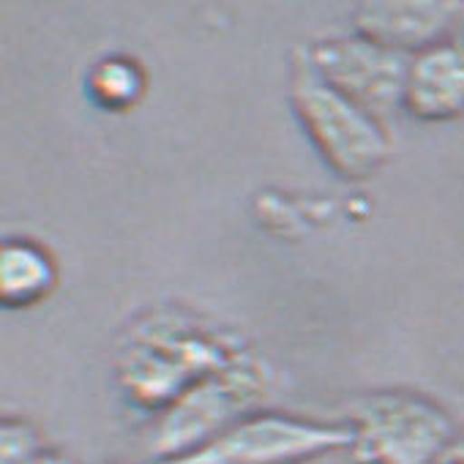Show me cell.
I'll list each match as a JSON object with an SVG mask.
<instances>
[{
	"label": "cell",
	"mask_w": 464,
	"mask_h": 464,
	"mask_svg": "<svg viewBox=\"0 0 464 464\" xmlns=\"http://www.w3.org/2000/svg\"><path fill=\"white\" fill-rule=\"evenodd\" d=\"M244 353V342L183 309H159L126 331L115 372L131 404L167 410L183 391Z\"/></svg>",
	"instance_id": "cell-1"
},
{
	"label": "cell",
	"mask_w": 464,
	"mask_h": 464,
	"mask_svg": "<svg viewBox=\"0 0 464 464\" xmlns=\"http://www.w3.org/2000/svg\"><path fill=\"white\" fill-rule=\"evenodd\" d=\"M404 110L426 123L464 115V36H445L410 55Z\"/></svg>",
	"instance_id": "cell-7"
},
{
	"label": "cell",
	"mask_w": 464,
	"mask_h": 464,
	"mask_svg": "<svg viewBox=\"0 0 464 464\" xmlns=\"http://www.w3.org/2000/svg\"><path fill=\"white\" fill-rule=\"evenodd\" d=\"M271 393L274 374L268 363L244 350L238 358L194 382L153 418L145 437L150 461L169 464L205 448L244 418L268 410Z\"/></svg>",
	"instance_id": "cell-2"
},
{
	"label": "cell",
	"mask_w": 464,
	"mask_h": 464,
	"mask_svg": "<svg viewBox=\"0 0 464 464\" xmlns=\"http://www.w3.org/2000/svg\"><path fill=\"white\" fill-rule=\"evenodd\" d=\"M437 464H464V429L456 431V437L450 440L445 453L437 459Z\"/></svg>",
	"instance_id": "cell-13"
},
{
	"label": "cell",
	"mask_w": 464,
	"mask_h": 464,
	"mask_svg": "<svg viewBox=\"0 0 464 464\" xmlns=\"http://www.w3.org/2000/svg\"><path fill=\"white\" fill-rule=\"evenodd\" d=\"M145 85L148 80L142 66L126 55H107L88 74L91 99L110 112H123L134 107L142 99Z\"/></svg>",
	"instance_id": "cell-10"
},
{
	"label": "cell",
	"mask_w": 464,
	"mask_h": 464,
	"mask_svg": "<svg viewBox=\"0 0 464 464\" xmlns=\"http://www.w3.org/2000/svg\"><path fill=\"white\" fill-rule=\"evenodd\" d=\"M58 285V266L50 249L28 238H12L0 252V298L9 309L42 304Z\"/></svg>",
	"instance_id": "cell-9"
},
{
	"label": "cell",
	"mask_w": 464,
	"mask_h": 464,
	"mask_svg": "<svg viewBox=\"0 0 464 464\" xmlns=\"http://www.w3.org/2000/svg\"><path fill=\"white\" fill-rule=\"evenodd\" d=\"M459 6L453 4H361L353 12L355 34L385 44L396 53L415 55L418 50L450 36V23Z\"/></svg>",
	"instance_id": "cell-8"
},
{
	"label": "cell",
	"mask_w": 464,
	"mask_h": 464,
	"mask_svg": "<svg viewBox=\"0 0 464 464\" xmlns=\"http://www.w3.org/2000/svg\"><path fill=\"white\" fill-rule=\"evenodd\" d=\"M304 464H336L334 456H323V459H312V461H304Z\"/></svg>",
	"instance_id": "cell-14"
},
{
	"label": "cell",
	"mask_w": 464,
	"mask_h": 464,
	"mask_svg": "<svg viewBox=\"0 0 464 464\" xmlns=\"http://www.w3.org/2000/svg\"><path fill=\"white\" fill-rule=\"evenodd\" d=\"M20 464H80V461L72 459L69 453L58 450V448H42L36 456H31V459H25Z\"/></svg>",
	"instance_id": "cell-12"
},
{
	"label": "cell",
	"mask_w": 464,
	"mask_h": 464,
	"mask_svg": "<svg viewBox=\"0 0 464 464\" xmlns=\"http://www.w3.org/2000/svg\"><path fill=\"white\" fill-rule=\"evenodd\" d=\"M290 102L317 153L342 178L363 180L391 156L385 123L325 82L304 53L293 61Z\"/></svg>",
	"instance_id": "cell-3"
},
{
	"label": "cell",
	"mask_w": 464,
	"mask_h": 464,
	"mask_svg": "<svg viewBox=\"0 0 464 464\" xmlns=\"http://www.w3.org/2000/svg\"><path fill=\"white\" fill-rule=\"evenodd\" d=\"M344 423L355 464H437L459 431L445 407L401 388L361 396Z\"/></svg>",
	"instance_id": "cell-4"
},
{
	"label": "cell",
	"mask_w": 464,
	"mask_h": 464,
	"mask_svg": "<svg viewBox=\"0 0 464 464\" xmlns=\"http://www.w3.org/2000/svg\"><path fill=\"white\" fill-rule=\"evenodd\" d=\"M304 55L325 82L382 123L396 110H404L410 55L377 44L361 34L320 39L306 47Z\"/></svg>",
	"instance_id": "cell-6"
},
{
	"label": "cell",
	"mask_w": 464,
	"mask_h": 464,
	"mask_svg": "<svg viewBox=\"0 0 464 464\" xmlns=\"http://www.w3.org/2000/svg\"><path fill=\"white\" fill-rule=\"evenodd\" d=\"M350 448V426L260 410L169 464H304Z\"/></svg>",
	"instance_id": "cell-5"
},
{
	"label": "cell",
	"mask_w": 464,
	"mask_h": 464,
	"mask_svg": "<svg viewBox=\"0 0 464 464\" xmlns=\"http://www.w3.org/2000/svg\"><path fill=\"white\" fill-rule=\"evenodd\" d=\"M42 448L47 445L42 442V434L31 420L9 415L0 426V464H20L36 456Z\"/></svg>",
	"instance_id": "cell-11"
}]
</instances>
